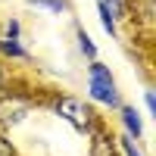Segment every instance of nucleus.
<instances>
[{"mask_svg": "<svg viewBox=\"0 0 156 156\" xmlns=\"http://www.w3.org/2000/svg\"><path fill=\"white\" fill-rule=\"evenodd\" d=\"M87 156H122L115 144V131L103 122L94 134H87Z\"/></svg>", "mask_w": 156, "mask_h": 156, "instance_id": "20e7f679", "label": "nucleus"}, {"mask_svg": "<svg viewBox=\"0 0 156 156\" xmlns=\"http://www.w3.org/2000/svg\"><path fill=\"white\" fill-rule=\"evenodd\" d=\"M144 109H147V115H156V94H153V87L144 90Z\"/></svg>", "mask_w": 156, "mask_h": 156, "instance_id": "ddd939ff", "label": "nucleus"}, {"mask_svg": "<svg viewBox=\"0 0 156 156\" xmlns=\"http://www.w3.org/2000/svg\"><path fill=\"white\" fill-rule=\"evenodd\" d=\"M50 109H53V115L59 122H66L72 131L84 134V137L94 134L97 128L106 122L94 103H90L87 97H78V94H53L50 97Z\"/></svg>", "mask_w": 156, "mask_h": 156, "instance_id": "f257e3e1", "label": "nucleus"}, {"mask_svg": "<svg viewBox=\"0 0 156 156\" xmlns=\"http://www.w3.org/2000/svg\"><path fill=\"white\" fill-rule=\"evenodd\" d=\"M9 81H12V78H9V72H6V62L0 59V94H3V90L9 87Z\"/></svg>", "mask_w": 156, "mask_h": 156, "instance_id": "4468645a", "label": "nucleus"}, {"mask_svg": "<svg viewBox=\"0 0 156 156\" xmlns=\"http://www.w3.org/2000/svg\"><path fill=\"white\" fill-rule=\"evenodd\" d=\"M0 156H22L19 147H16V140L9 137V131H0Z\"/></svg>", "mask_w": 156, "mask_h": 156, "instance_id": "f8f14e48", "label": "nucleus"}, {"mask_svg": "<svg viewBox=\"0 0 156 156\" xmlns=\"http://www.w3.org/2000/svg\"><path fill=\"white\" fill-rule=\"evenodd\" d=\"M115 144H119V153H122V156H144V150H140V140L128 137L125 131H115Z\"/></svg>", "mask_w": 156, "mask_h": 156, "instance_id": "9d476101", "label": "nucleus"}, {"mask_svg": "<svg viewBox=\"0 0 156 156\" xmlns=\"http://www.w3.org/2000/svg\"><path fill=\"white\" fill-rule=\"evenodd\" d=\"M115 119H119V125H122V131L128 134V137H134V140H144V115L137 112V106L134 103H122L119 109H115Z\"/></svg>", "mask_w": 156, "mask_h": 156, "instance_id": "39448f33", "label": "nucleus"}, {"mask_svg": "<svg viewBox=\"0 0 156 156\" xmlns=\"http://www.w3.org/2000/svg\"><path fill=\"white\" fill-rule=\"evenodd\" d=\"M0 59L3 62H31V53H28V47L22 44V37L0 34Z\"/></svg>", "mask_w": 156, "mask_h": 156, "instance_id": "423d86ee", "label": "nucleus"}, {"mask_svg": "<svg viewBox=\"0 0 156 156\" xmlns=\"http://www.w3.org/2000/svg\"><path fill=\"white\" fill-rule=\"evenodd\" d=\"M75 47H78V53H81L84 59H97V56H100L94 37L84 31V25H75Z\"/></svg>", "mask_w": 156, "mask_h": 156, "instance_id": "1a4fd4ad", "label": "nucleus"}, {"mask_svg": "<svg viewBox=\"0 0 156 156\" xmlns=\"http://www.w3.org/2000/svg\"><path fill=\"white\" fill-rule=\"evenodd\" d=\"M100 9H106V16L119 25H128V12H131V0H94Z\"/></svg>", "mask_w": 156, "mask_h": 156, "instance_id": "0eeeda50", "label": "nucleus"}, {"mask_svg": "<svg viewBox=\"0 0 156 156\" xmlns=\"http://www.w3.org/2000/svg\"><path fill=\"white\" fill-rule=\"evenodd\" d=\"M41 106V100H37L31 90H19V87H9L0 94V131H16L19 125H25L34 115V109Z\"/></svg>", "mask_w": 156, "mask_h": 156, "instance_id": "7ed1b4c3", "label": "nucleus"}, {"mask_svg": "<svg viewBox=\"0 0 156 156\" xmlns=\"http://www.w3.org/2000/svg\"><path fill=\"white\" fill-rule=\"evenodd\" d=\"M0 34H6V37H22V22L16 16H6L3 25H0Z\"/></svg>", "mask_w": 156, "mask_h": 156, "instance_id": "9b49d317", "label": "nucleus"}, {"mask_svg": "<svg viewBox=\"0 0 156 156\" xmlns=\"http://www.w3.org/2000/svg\"><path fill=\"white\" fill-rule=\"evenodd\" d=\"M25 6H31L47 16H69L72 12V0H25Z\"/></svg>", "mask_w": 156, "mask_h": 156, "instance_id": "6e6552de", "label": "nucleus"}, {"mask_svg": "<svg viewBox=\"0 0 156 156\" xmlns=\"http://www.w3.org/2000/svg\"><path fill=\"white\" fill-rule=\"evenodd\" d=\"M84 97L94 103L97 109H109L115 112L122 106V90H119V81H115L112 69L106 66V62L97 59H87V72H84Z\"/></svg>", "mask_w": 156, "mask_h": 156, "instance_id": "f03ea898", "label": "nucleus"}]
</instances>
